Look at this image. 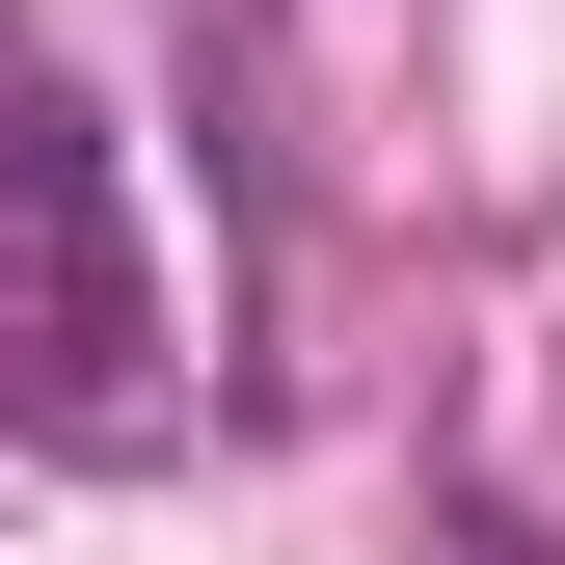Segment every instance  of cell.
<instances>
[{"label": "cell", "instance_id": "6da1fadb", "mask_svg": "<svg viewBox=\"0 0 565 565\" xmlns=\"http://www.w3.org/2000/svg\"><path fill=\"white\" fill-rule=\"evenodd\" d=\"M0 431H54V458H162L189 431V350H162V269H135L108 108H82V54L28 0H0Z\"/></svg>", "mask_w": 565, "mask_h": 565}]
</instances>
